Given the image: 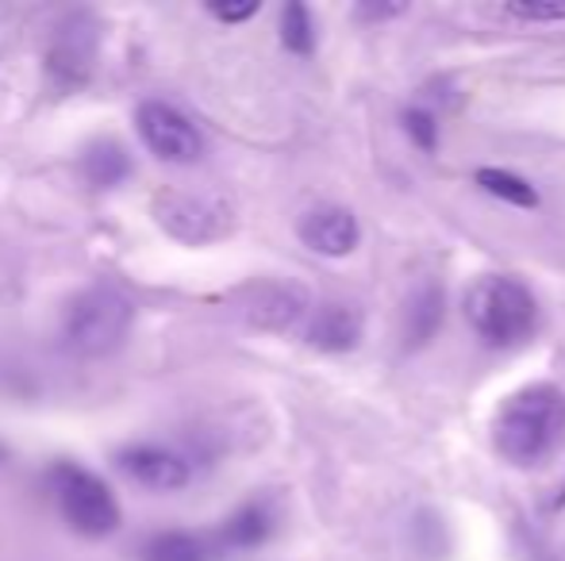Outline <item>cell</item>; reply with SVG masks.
Here are the masks:
<instances>
[{
  "label": "cell",
  "mask_w": 565,
  "mask_h": 561,
  "mask_svg": "<svg viewBox=\"0 0 565 561\" xmlns=\"http://www.w3.org/2000/svg\"><path fill=\"white\" fill-rule=\"evenodd\" d=\"M565 434V392L554 385H527L500 404L492 420L497 454L512 465H535Z\"/></svg>",
  "instance_id": "cell-1"
},
{
  "label": "cell",
  "mask_w": 565,
  "mask_h": 561,
  "mask_svg": "<svg viewBox=\"0 0 565 561\" xmlns=\"http://www.w3.org/2000/svg\"><path fill=\"white\" fill-rule=\"evenodd\" d=\"M535 296L508 273H484L466 292V320L489 346H515L535 331Z\"/></svg>",
  "instance_id": "cell-2"
},
{
  "label": "cell",
  "mask_w": 565,
  "mask_h": 561,
  "mask_svg": "<svg viewBox=\"0 0 565 561\" xmlns=\"http://www.w3.org/2000/svg\"><path fill=\"white\" fill-rule=\"evenodd\" d=\"M51 493L62 519L85 539H105L119 527V504L113 488L77 462H58L51 470Z\"/></svg>",
  "instance_id": "cell-3"
},
{
  "label": "cell",
  "mask_w": 565,
  "mask_h": 561,
  "mask_svg": "<svg viewBox=\"0 0 565 561\" xmlns=\"http://www.w3.org/2000/svg\"><path fill=\"white\" fill-rule=\"evenodd\" d=\"M127 327H131V300L116 289H89L66 308L62 335L70 350L85 358H105L124 343Z\"/></svg>",
  "instance_id": "cell-4"
},
{
  "label": "cell",
  "mask_w": 565,
  "mask_h": 561,
  "mask_svg": "<svg viewBox=\"0 0 565 561\" xmlns=\"http://www.w3.org/2000/svg\"><path fill=\"white\" fill-rule=\"evenodd\" d=\"M139 120V136L147 142V150L162 162H196L204 150L201 131L189 123V116H181L178 108L162 105V100H147V105L135 112Z\"/></svg>",
  "instance_id": "cell-5"
},
{
  "label": "cell",
  "mask_w": 565,
  "mask_h": 561,
  "mask_svg": "<svg viewBox=\"0 0 565 561\" xmlns=\"http://www.w3.org/2000/svg\"><path fill=\"white\" fill-rule=\"evenodd\" d=\"M119 470L135 481V485L150 488V493H178L189 485V462L166 446H127L119 450Z\"/></svg>",
  "instance_id": "cell-6"
},
{
  "label": "cell",
  "mask_w": 565,
  "mask_h": 561,
  "mask_svg": "<svg viewBox=\"0 0 565 561\" xmlns=\"http://www.w3.org/2000/svg\"><path fill=\"white\" fill-rule=\"evenodd\" d=\"M297 231H300V239H305L308 250H316V255H328V258L350 255V250L358 247V239H362L354 212L339 208V204H320V208L305 212Z\"/></svg>",
  "instance_id": "cell-7"
},
{
  "label": "cell",
  "mask_w": 565,
  "mask_h": 561,
  "mask_svg": "<svg viewBox=\"0 0 565 561\" xmlns=\"http://www.w3.org/2000/svg\"><path fill=\"white\" fill-rule=\"evenodd\" d=\"M93 58H97V31L85 20H74L54 35L51 46V74L58 77L62 85H82L93 69Z\"/></svg>",
  "instance_id": "cell-8"
},
{
  "label": "cell",
  "mask_w": 565,
  "mask_h": 561,
  "mask_svg": "<svg viewBox=\"0 0 565 561\" xmlns=\"http://www.w3.org/2000/svg\"><path fill=\"white\" fill-rule=\"evenodd\" d=\"M158 224L181 242H204L216 235L212 227V204L209 201H193V196H166L158 201Z\"/></svg>",
  "instance_id": "cell-9"
},
{
  "label": "cell",
  "mask_w": 565,
  "mask_h": 561,
  "mask_svg": "<svg viewBox=\"0 0 565 561\" xmlns=\"http://www.w3.org/2000/svg\"><path fill=\"white\" fill-rule=\"evenodd\" d=\"M358 338H362V320H358L354 308H347V304L316 308V320H312V327H308V343L312 346L339 354V350L358 346Z\"/></svg>",
  "instance_id": "cell-10"
},
{
  "label": "cell",
  "mask_w": 565,
  "mask_h": 561,
  "mask_svg": "<svg viewBox=\"0 0 565 561\" xmlns=\"http://www.w3.org/2000/svg\"><path fill=\"white\" fill-rule=\"evenodd\" d=\"M269 531H274V516H269L266 504H243V508L220 527V547L254 550L269 539Z\"/></svg>",
  "instance_id": "cell-11"
},
{
  "label": "cell",
  "mask_w": 565,
  "mask_h": 561,
  "mask_svg": "<svg viewBox=\"0 0 565 561\" xmlns=\"http://www.w3.org/2000/svg\"><path fill=\"white\" fill-rule=\"evenodd\" d=\"M439 323H443V289L439 284H419L416 296L408 300V315H404V343L424 346L439 331Z\"/></svg>",
  "instance_id": "cell-12"
},
{
  "label": "cell",
  "mask_w": 565,
  "mask_h": 561,
  "mask_svg": "<svg viewBox=\"0 0 565 561\" xmlns=\"http://www.w3.org/2000/svg\"><path fill=\"white\" fill-rule=\"evenodd\" d=\"M131 173V158L116 139H97L85 147V177L97 188H116Z\"/></svg>",
  "instance_id": "cell-13"
},
{
  "label": "cell",
  "mask_w": 565,
  "mask_h": 561,
  "mask_svg": "<svg viewBox=\"0 0 565 561\" xmlns=\"http://www.w3.org/2000/svg\"><path fill=\"white\" fill-rule=\"evenodd\" d=\"M142 561H212V542L193 531H162L142 547Z\"/></svg>",
  "instance_id": "cell-14"
},
{
  "label": "cell",
  "mask_w": 565,
  "mask_h": 561,
  "mask_svg": "<svg viewBox=\"0 0 565 561\" xmlns=\"http://www.w3.org/2000/svg\"><path fill=\"white\" fill-rule=\"evenodd\" d=\"M477 185H481L489 196H497V201L515 204V208H535L539 204L535 185L515 177V173H508V170H477Z\"/></svg>",
  "instance_id": "cell-15"
},
{
  "label": "cell",
  "mask_w": 565,
  "mask_h": 561,
  "mask_svg": "<svg viewBox=\"0 0 565 561\" xmlns=\"http://www.w3.org/2000/svg\"><path fill=\"white\" fill-rule=\"evenodd\" d=\"M281 43L289 46L292 54H312L316 28H312V15H308L305 4H285V12H281Z\"/></svg>",
  "instance_id": "cell-16"
},
{
  "label": "cell",
  "mask_w": 565,
  "mask_h": 561,
  "mask_svg": "<svg viewBox=\"0 0 565 561\" xmlns=\"http://www.w3.org/2000/svg\"><path fill=\"white\" fill-rule=\"evenodd\" d=\"M504 12L523 23H562L565 20L562 0H554V4H543V0H520V4H508Z\"/></svg>",
  "instance_id": "cell-17"
},
{
  "label": "cell",
  "mask_w": 565,
  "mask_h": 561,
  "mask_svg": "<svg viewBox=\"0 0 565 561\" xmlns=\"http://www.w3.org/2000/svg\"><path fill=\"white\" fill-rule=\"evenodd\" d=\"M404 128H408V136L416 139L419 150L439 147V123H435V116L424 112V108H412V112L404 116Z\"/></svg>",
  "instance_id": "cell-18"
},
{
  "label": "cell",
  "mask_w": 565,
  "mask_h": 561,
  "mask_svg": "<svg viewBox=\"0 0 565 561\" xmlns=\"http://www.w3.org/2000/svg\"><path fill=\"white\" fill-rule=\"evenodd\" d=\"M212 15H216V20H224V23H243V20H250V15H258V4H227V8H212Z\"/></svg>",
  "instance_id": "cell-19"
},
{
  "label": "cell",
  "mask_w": 565,
  "mask_h": 561,
  "mask_svg": "<svg viewBox=\"0 0 565 561\" xmlns=\"http://www.w3.org/2000/svg\"><path fill=\"white\" fill-rule=\"evenodd\" d=\"M404 4H365L362 15H370V20H388V15H401Z\"/></svg>",
  "instance_id": "cell-20"
}]
</instances>
